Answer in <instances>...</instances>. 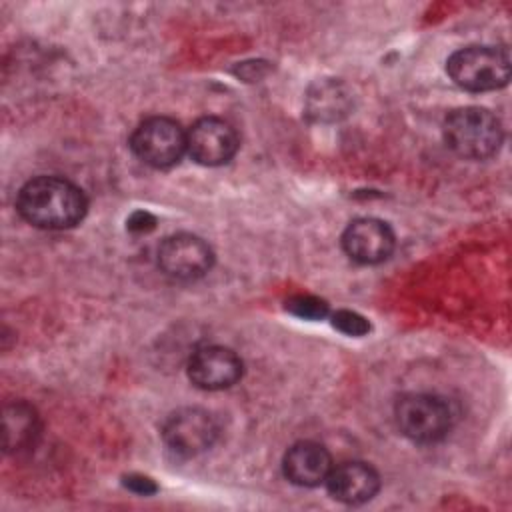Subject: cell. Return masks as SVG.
<instances>
[{
  "label": "cell",
  "mask_w": 512,
  "mask_h": 512,
  "mask_svg": "<svg viewBox=\"0 0 512 512\" xmlns=\"http://www.w3.org/2000/svg\"><path fill=\"white\" fill-rule=\"evenodd\" d=\"M16 208L20 216L36 228L64 230L80 224L86 216L88 200L84 192L66 178L36 176L20 188Z\"/></svg>",
  "instance_id": "6da1fadb"
},
{
  "label": "cell",
  "mask_w": 512,
  "mask_h": 512,
  "mask_svg": "<svg viewBox=\"0 0 512 512\" xmlns=\"http://www.w3.org/2000/svg\"><path fill=\"white\" fill-rule=\"evenodd\" d=\"M446 146L466 160H486L494 156L504 140V130L494 112L482 106H462L444 120Z\"/></svg>",
  "instance_id": "7a4b0ae2"
},
{
  "label": "cell",
  "mask_w": 512,
  "mask_h": 512,
  "mask_svg": "<svg viewBox=\"0 0 512 512\" xmlns=\"http://www.w3.org/2000/svg\"><path fill=\"white\" fill-rule=\"evenodd\" d=\"M446 72L468 92L504 88L510 80V56L504 46H466L446 60Z\"/></svg>",
  "instance_id": "3957f363"
},
{
  "label": "cell",
  "mask_w": 512,
  "mask_h": 512,
  "mask_svg": "<svg viewBox=\"0 0 512 512\" xmlns=\"http://www.w3.org/2000/svg\"><path fill=\"white\" fill-rule=\"evenodd\" d=\"M398 430L418 444H432L442 440L452 426V412L448 404L426 392L402 394L394 406Z\"/></svg>",
  "instance_id": "277c9868"
},
{
  "label": "cell",
  "mask_w": 512,
  "mask_h": 512,
  "mask_svg": "<svg viewBox=\"0 0 512 512\" xmlns=\"http://www.w3.org/2000/svg\"><path fill=\"white\" fill-rule=\"evenodd\" d=\"M162 442L176 458H194L206 452L218 438L216 418L198 406L172 412L162 424Z\"/></svg>",
  "instance_id": "5b68a950"
},
{
  "label": "cell",
  "mask_w": 512,
  "mask_h": 512,
  "mask_svg": "<svg viewBox=\"0 0 512 512\" xmlns=\"http://www.w3.org/2000/svg\"><path fill=\"white\" fill-rule=\"evenodd\" d=\"M130 148L144 164L152 168H168L186 152V132L168 116H152L134 128Z\"/></svg>",
  "instance_id": "8992f818"
},
{
  "label": "cell",
  "mask_w": 512,
  "mask_h": 512,
  "mask_svg": "<svg viewBox=\"0 0 512 512\" xmlns=\"http://www.w3.org/2000/svg\"><path fill=\"white\" fill-rule=\"evenodd\" d=\"M214 264V252L206 240L190 232H178L158 246V266L174 280L202 278Z\"/></svg>",
  "instance_id": "52a82bcc"
},
{
  "label": "cell",
  "mask_w": 512,
  "mask_h": 512,
  "mask_svg": "<svg viewBox=\"0 0 512 512\" xmlns=\"http://www.w3.org/2000/svg\"><path fill=\"white\" fill-rule=\"evenodd\" d=\"M238 146L236 130L216 116L196 120L186 132V152L202 166H220L230 162Z\"/></svg>",
  "instance_id": "ba28073f"
},
{
  "label": "cell",
  "mask_w": 512,
  "mask_h": 512,
  "mask_svg": "<svg viewBox=\"0 0 512 512\" xmlns=\"http://www.w3.org/2000/svg\"><path fill=\"white\" fill-rule=\"evenodd\" d=\"M396 236L388 222L372 216L352 220L342 232V248L358 264H380L390 258Z\"/></svg>",
  "instance_id": "9c48e42d"
},
{
  "label": "cell",
  "mask_w": 512,
  "mask_h": 512,
  "mask_svg": "<svg viewBox=\"0 0 512 512\" xmlns=\"http://www.w3.org/2000/svg\"><path fill=\"white\" fill-rule=\"evenodd\" d=\"M240 356L218 344H206L192 352L188 360V378L202 390H224L242 378Z\"/></svg>",
  "instance_id": "30bf717a"
},
{
  "label": "cell",
  "mask_w": 512,
  "mask_h": 512,
  "mask_svg": "<svg viewBox=\"0 0 512 512\" xmlns=\"http://www.w3.org/2000/svg\"><path fill=\"white\" fill-rule=\"evenodd\" d=\"M324 484L334 500L356 506L376 496L380 490V476L366 462H342L332 466Z\"/></svg>",
  "instance_id": "8fae6325"
},
{
  "label": "cell",
  "mask_w": 512,
  "mask_h": 512,
  "mask_svg": "<svg viewBox=\"0 0 512 512\" xmlns=\"http://www.w3.org/2000/svg\"><path fill=\"white\" fill-rule=\"evenodd\" d=\"M330 470H332L330 452L314 440H300L292 444L282 458L284 478L294 486L312 488V486L324 484Z\"/></svg>",
  "instance_id": "7c38bea8"
},
{
  "label": "cell",
  "mask_w": 512,
  "mask_h": 512,
  "mask_svg": "<svg viewBox=\"0 0 512 512\" xmlns=\"http://www.w3.org/2000/svg\"><path fill=\"white\" fill-rule=\"evenodd\" d=\"M40 432L36 410L22 400L10 402L2 412V436L6 452H20L30 448Z\"/></svg>",
  "instance_id": "4fadbf2b"
},
{
  "label": "cell",
  "mask_w": 512,
  "mask_h": 512,
  "mask_svg": "<svg viewBox=\"0 0 512 512\" xmlns=\"http://www.w3.org/2000/svg\"><path fill=\"white\" fill-rule=\"evenodd\" d=\"M286 310L292 312L298 318H304V320H322L330 312L328 304L324 300H320L316 296H310V294L292 296L286 302Z\"/></svg>",
  "instance_id": "5bb4252c"
},
{
  "label": "cell",
  "mask_w": 512,
  "mask_h": 512,
  "mask_svg": "<svg viewBox=\"0 0 512 512\" xmlns=\"http://www.w3.org/2000/svg\"><path fill=\"white\" fill-rule=\"evenodd\" d=\"M330 318H332V326L338 328L342 334L364 336L370 332V322L354 310H336Z\"/></svg>",
  "instance_id": "9a60e30c"
},
{
  "label": "cell",
  "mask_w": 512,
  "mask_h": 512,
  "mask_svg": "<svg viewBox=\"0 0 512 512\" xmlns=\"http://www.w3.org/2000/svg\"><path fill=\"white\" fill-rule=\"evenodd\" d=\"M126 228L134 234H146V232L156 228V218L146 210H136L126 220Z\"/></svg>",
  "instance_id": "2e32d148"
},
{
  "label": "cell",
  "mask_w": 512,
  "mask_h": 512,
  "mask_svg": "<svg viewBox=\"0 0 512 512\" xmlns=\"http://www.w3.org/2000/svg\"><path fill=\"white\" fill-rule=\"evenodd\" d=\"M124 486L128 490H132L134 494H140V496H150L158 490V486L154 484L152 478L148 476H142V474H130V476H124Z\"/></svg>",
  "instance_id": "e0dca14e"
}]
</instances>
